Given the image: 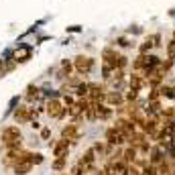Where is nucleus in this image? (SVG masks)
I'll list each match as a JSON object with an SVG mask.
<instances>
[{
  "mask_svg": "<svg viewBox=\"0 0 175 175\" xmlns=\"http://www.w3.org/2000/svg\"><path fill=\"white\" fill-rule=\"evenodd\" d=\"M20 141H23L20 128L15 126V124H8V126H4V128H2V132H0V143L4 145L6 151L20 149Z\"/></svg>",
  "mask_w": 175,
  "mask_h": 175,
  "instance_id": "f257e3e1",
  "label": "nucleus"
},
{
  "mask_svg": "<svg viewBox=\"0 0 175 175\" xmlns=\"http://www.w3.org/2000/svg\"><path fill=\"white\" fill-rule=\"evenodd\" d=\"M73 67L86 75V73H90L94 69V57H90V55H78V57L73 59Z\"/></svg>",
  "mask_w": 175,
  "mask_h": 175,
  "instance_id": "20e7f679",
  "label": "nucleus"
},
{
  "mask_svg": "<svg viewBox=\"0 0 175 175\" xmlns=\"http://www.w3.org/2000/svg\"><path fill=\"white\" fill-rule=\"evenodd\" d=\"M67 149H69L67 141H65V139H61L59 143H55V145H53V155L55 157H65V155H67Z\"/></svg>",
  "mask_w": 175,
  "mask_h": 175,
  "instance_id": "6e6552de",
  "label": "nucleus"
},
{
  "mask_svg": "<svg viewBox=\"0 0 175 175\" xmlns=\"http://www.w3.org/2000/svg\"><path fill=\"white\" fill-rule=\"evenodd\" d=\"M106 100L110 104H120L122 102V96H120V94H114V92H112V94H108V96H106Z\"/></svg>",
  "mask_w": 175,
  "mask_h": 175,
  "instance_id": "9d476101",
  "label": "nucleus"
},
{
  "mask_svg": "<svg viewBox=\"0 0 175 175\" xmlns=\"http://www.w3.org/2000/svg\"><path fill=\"white\" fill-rule=\"evenodd\" d=\"M167 55H169V59H171V61L175 59V39L171 41L169 45H167Z\"/></svg>",
  "mask_w": 175,
  "mask_h": 175,
  "instance_id": "f8f14e48",
  "label": "nucleus"
},
{
  "mask_svg": "<svg viewBox=\"0 0 175 175\" xmlns=\"http://www.w3.org/2000/svg\"><path fill=\"white\" fill-rule=\"evenodd\" d=\"M49 134H51L49 128H43V130H41V136H43V139H49Z\"/></svg>",
  "mask_w": 175,
  "mask_h": 175,
  "instance_id": "2eb2a0df",
  "label": "nucleus"
},
{
  "mask_svg": "<svg viewBox=\"0 0 175 175\" xmlns=\"http://www.w3.org/2000/svg\"><path fill=\"white\" fill-rule=\"evenodd\" d=\"M41 110H35V108H29V106H20L15 110V120L19 122V124H24V122H33L35 118H37V114H39Z\"/></svg>",
  "mask_w": 175,
  "mask_h": 175,
  "instance_id": "f03ea898",
  "label": "nucleus"
},
{
  "mask_svg": "<svg viewBox=\"0 0 175 175\" xmlns=\"http://www.w3.org/2000/svg\"><path fill=\"white\" fill-rule=\"evenodd\" d=\"M33 55V47L31 45H19V47L12 51V59H15L16 63H27Z\"/></svg>",
  "mask_w": 175,
  "mask_h": 175,
  "instance_id": "39448f33",
  "label": "nucleus"
},
{
  "mask_svg": "<svg viewBox=\"0 0 175 175\" xmlns=\"http://www.w3.org/2000/svg\"><path fill=\"white\" fill-rule=\"evenodd\" d=\"M41 98V90L37 86H27V90H24V100L27 102H37Z\"/></svg>",
  "mask_w": 175,
  "mask_h": 175,
  "instance_id": "0eeeda50",
  "label": "nucleus"
},
{
  "mask_svg": "<svg viewBox=\"0 0 175 175\" xmlns=\"http://www.w3.org/2000/svg\"><path fill=\"white\" fill-rule=\"evenodd\" d=\"M67 31H69V33H78V31H79V27H69Z\"/></svg>",
  "mask_w": 175,
  "mask_h": 175,
  "instance_id": "dca6fc26",
  "label": "nucleus"
},
{
  "mask_svg": "<svg viewBox=\"0 0 175 175\" xmlns=\"http://www.w3.org/2000/svg\"><path fill=\"white\" fill-rule=\"evenodd\" d=\"M116 45H120V47H128V39H124V37H120V39H116Z\"/></svg>",
  "mask_w": 175,
  "mask_h": 175,
  "instance_id": "ddd939ff",
  "label": "nucleus"
},
{
  "mask_svg": "<svg viewBox=\"0 0 175 175\" xmlns=\"http://www.w3.org/2000/svg\"><path fill=\"white\" fill-rule=\"evenodd\" d=\"M31 167H33V163H31V155H29L27 159L19 161V163L12 167V171H15V175H27L31 171Z\"/></svg>",
  "mask_w": 175,
  "mask_h": 175,
  "instance_id": "423d86ee",
  "label": "nucleus"
},
{
  "mask_svg": "<svg viewBox=\"0 0 175 175\" xmlns=\"http://www.w3.org/2000/svg\"><path fill=\"white\" fill-rule=\"evenodd\" d=\"M45 108H47L45 112H47L51 118H63L65 114H67V108H63V104L59 102L57 98H51V100L45 104Z\"/></svg>",
  "mask_w": 175,
  "mask_h": 175,
  "instance_id": "7ed1b4c3",
  "label": "nucleus"
},
{
  "mask_svg": "<svg viewBox=\"0 0 175 175\" xmlns=\"http://www.w3.org/2000/svg\"><path fill=\"white\" fill-rule=\"evenodd\" d=\"M63 139H67V141H78V126H75V124H67V126L63 128Z\"/></svg>",
  "mask_w": 175,
  "mask_h": 175,
  "instance_id": "1a4fd4ad",
  "label": "nucleus"
},
{
  "mask_svg": "<svg viewBox=\"0 0 175 175\" xmlns=\"http://www.w3.org/2000/svg\"><path fill=\"white\" fill-rule=\"evenodd\" d=\"M31 163H33V165L43 163V155H41V153H31Z\"/></svg>",
  "mask_w": 175,
  "mask_h": 175,
  "instance_id": "9b49d317",
  "label": "nucleus"
},
{
  "mask_svg": "<svg viewBox=\"0 0 175 175\" xmlns=\"http://www.w3.org/2000/svg\"><path fill=\"white\" fill-rule=\"evenodd\" d=\"M6 75V67H4V59L0 57V78H4Z\"/></svg>",
  "mask_w": 175,
  "mask_h": 175,
  "instance_id": "4468645a",
  "label": "nucleus"
}]
</instances>
